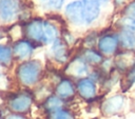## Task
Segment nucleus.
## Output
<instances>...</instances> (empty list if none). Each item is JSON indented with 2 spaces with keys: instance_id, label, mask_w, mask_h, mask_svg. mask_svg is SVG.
Returning a JSON list of instances; mask_svg holds the SVG:
<instances>
[{
  "instance_id": "obj_1",
  "label": "nucleus",
  "mask_w": 135,
  "mask_h": 119,
  "mask_svg": "<svg viewBox=\"0 0 135 119\" xmlns=\"http://www.w3.org/2000/svg\"><path fill=\"white\" fill-rule=\"evenodd\" d=\"M40 72V64L37 61H27L19 66L18 68V76L23 83L32 84L34 83Z\"/></svg>"
},
{
  "instance_id": "obj_2",
  "label": "nucleus",
  "mask_w": 135,
  "mask_h": 119,
  "mask_svg": "<svg viewBox=\"0 0 135 119\" xmlns=\"http://www.w3.org/2000/svg\"><path fill=\"white\" fill-rule=\"evenodd\" d=\"M18 11L16 0H0V18L4 21H11L15 18Z\"/></svg>"
},
{
  "instance_id": "obj_3",
  "label": "nucleus",
  "mask_w": 135,
  "mask_h": 119,
  "mask_svg": "<svg viewBox=\"0 0 135 119\" xmlns=\"http://www.w3.org/2000/svg\"><path fill=\"white\" fill-rule=\"evenodd\" d=\"M82 4H83L84 21L88 23L94 21L99 15L100 1H98V0H82Z\"/></svg>"
},
{
  "instance_id": "obj_4",
  "label": "nucleus",
  "mask_w": 135,
  "mask_h": 119,
  "mask_svg": "<svg viewBox=\"0 0 135 119\" xmlns=\"http://www.w3.org/2000/svg\"><path fill=\"white\" fill-rule=\"evenodd\" d=\"M65 13L68 18L73 22V23H81L84 18H83V4L81 1H74L70 3L66 8Z\"/></svg>"
},
{
  "instance_id": "obj_5",
  "label": "nucleus",
  "mask_w": 135,
  "mask_h": 119,
  "mask_svg": "<svg viewBox=\"0 0 135 119\" xmlns=\"http://www.w3.org/2000/svg\"><path fill=\"white\" fill-rule=\"evenodd\" d=\"M117 44H118V40H117L114 36L108 35V36L102 37V38L99 40L98 46H99V49H100L102 53L109 55V54H113V53L116 51Z\"/></svg>"
},
{
  "instance_id": "obj_6",
  "label": "nucleus",
  "mask_w": 135,
  "mask_h": 119,
  "mask_svg": "<svg viewBox=\"0 0 135 119\" xmlns=\"http://www.w3.org/2000/svg\"><path fill=\"white\" fill-rule=\"evenodd\" d=\"M27 34L34 40H43L44 35V23L35 20L27 25Z\"/></svg>"
},
{
  "instance_id": "obj_7",
  "label": "nucleus",
  "mask_w": 135,
  "mask_h": 119,
  "mask_svg": "<svg viewBox=\"0 0 135 119\" xmlns=\"http://www.w3.org/2000/svg\"><path fill=\"white\" fill-rule=\"evenodd\" d=\"M124 14H126L123 18L124 25L128 27V29L135 31V1L127 6Z\"/></svg>"
},
{
  "instance_id": "obj_8",
  "label": "nucleus",
  "mask_w": 135,
  "mask_h": 119,
  "mask_svg": "<svg viewBox=\"0 0 135 119\" xmlns=\"http://www.w3.org/2000/svg\"><path fill=\"white\" fill-rule=\"evenodd\" d=\"M14 53L18 58H26L32 53V45L27 41H19L14 47Z\"/></svg>"
},
{
  "instance_id": "obj_9",
  "label": "nucleus",
  "mask_w": 135,
  "mask_h": 119,
  "mask_svg": "<svg viewBox=\"0 0 135 119\" xmlns=\"http://www.w3.org/2000/svg\"><path fill=\"white\" fill-rule=\"evenodd\" d=\"M78 90L80 92V94L85 97V98H90L94 95L95 93V85L94 83L89 80V79H83L79 82L78 84Z\"/></svg>"
},
{
  "instance_id": "obj_10",
  "label": "nucleus",
  "mask_w": 135,
  "mask_h": 119,
  "mask_svg": "<svg viewBox=\"0 0 135 119\" xmlns=\"http://www.w3.org/2000/svg\"><path fill=\"white\" fill-rule=\"evenodd\" d=\"M30 105H31V98L25 95H21V96L15 98L11 103L12 108L15 111H19V112L28 108Z\"/></svg>"
},
{
  "instance_id": "obj_11",
  "label": "nucleus",
  "mask_w": 135,
  "mask_h": 119,
  "mask_svg": "<svg viewBox=\"0 0 135 119\" xmlns=\"http://www.w3.org/2000/svg\"><path fill=\"white\" fill-rule=\"evenodd\" d=\"M120 42L126 48H135V34L131 29L123 31L120 35Z\"/></svg>"
},
{
  "instance_id": "obj_12",
  "label": "nucleus",
  "mask_w": 135,
  "mask_h": 119,
  "mask_svg": "<svg viewBox=\"0 0 135 119\" xmlns=\"http://www.w3.org/2000/svg\"><path fill=\"white\" fill-rule=\"evenodd\" d=\"M57 37V29L54 25L50 23H44V35H43V41L46 43L53 42Z\"/></svg>"
},
{
  "instance_id": "obj_13",
  "label": "nucleus",
  "mask_w": 135,
  "mask_h": 119,
  "mask_svg": "<svg viewBox=\"0 0 135 119\" xmlns=\"http://www.w3.org/2000/svg\"><path fill=\"white\" fill-rule=\"evenodd\" d=\"M69 72L72 73L73 75H82L86 72V66L84 64V62H82L81 60H75L73 63L70 64V67H69Z\"/></svg>"
},
{
  "instance_id": "obj_14",
  "label": "nucleus",
  "mask_w": 135,
  "mask_h": 119,
  "mask_svg": "<svg viewBox=\"0 0 135 119\" xmlns=\"http://www.w3.org/2000/svg\"><path fill=\"white\" fill-rule=\"evenodd\" d=\"M57 93L61 97H69L70 95L73 94V86L70 81L63 80L57 87Z\"/></svg>"
},
{
  "instance_id": "obj_15",
  "label": "nucleus",
  "mask_w": 135,
  "mask_h": 119,
  "mask_svg": "<svg viewBox=\"0 0 135 119\" xmlns=\"http://www.w3.org/2000/svg\"><path fill=\"white\" fill-rule=\"evenodd\" d=\"M53 52H54V54H55V56H56V58L58 59V60H61V61H63V60H65V46L63 45V43L61 42V41H59V40H57L55 43H54V45H53Z\"/></svg>"
},
{
  "instance_id": "obj_16",
  "label": "nucleus",
  "mask_w": 135,
  "mask_h": 119,
  "mask_svg": "<svg viewBox=\"0 0 135 119\" xmlns=\"http://www.w3.org/2000/svg\"><path fill=\"white\" fill-rule=\"evenodd\" d=\"M122 103V100L120 97H115V98H111L107 103H105V107L109 112H113V111H116L120 107Z\"/></svg>"
},
{
  "instance_id": "obj_17",
  "label": "nucleus",
  "mask_w": 135,
  "mask_h": 119,
  "mask_svg": "<svg viewBox=\"0 0 135 119\" xmlns=\"http://www.w3.org/2000/svg\"><path fill=\"white\" fill-rule=\"evenodd\" d=\"M11 56H12L11 49L4 45H0V61L3 63H7L11 60Z\"/></svg>"
},
{
  "instance_id": "obj_18",
  "label": "nucleus",
  "mask_w": 135,
  "mask_h": 119,
  "mask_svg": "<svg viewBox=\"0 0 135 119\" xmlns=\"http://www.w3.org/2000/svg\"><path fill=\"white\" fill-rule=\"evenodd\" d=\"M85 58H86V60H89L90 62H93V63H97V62H99V61L101 60L100 55L97 54L96 52L92 51V49L86 51V53H85Z\"/></svg>"
},
{
  "instance_id": "obj_19",
  "label": "nucleus",
  "mask_w": 135,
  "mask_h": 119,
  "mask_svg": "<svg viewBox=\"0 0 135 119\" xmlns=\"http://www.w3.org/2000/svg\"><path fill=\"white\" fill-rule=\"evenodd\" d=\"M46 107L50 108V110H55V108H58L62 105V101L58 98H50L47 101H46Z\"/></svg>"
},
{
  "instance_id": "obj_20",
  "label": "nucleus",
  "mask_w": 135,
  "mask_h": 119,
  "mask_svg": "<svg viewBox=\"0 0 135 119\" xmlns=\"http://www.w3.org/2000/svg\"><path fill=\"white\" fill-rule=\"evenodd\" d=\"M52 119H72V117L64 111H57L52 115Z\"/></svg>"
},
{
  "instance_id": "obj_21",
  "label": "nucleus",
  "mask_w": 135,
  "mask_h": 119,
  "mask_svg": "<svg viewBox=\"0 0 135 119\" xmlns=\"http://www.w3.org/2000/svg\"><path fill=\"white\" fill-rule=\"evenodd\" d=\"M64 0H49V5L53 8H60Z\"/></svg>"
},
{
  "instance_id": "obj_22",
  "label": "nucleus",
  "mask_w": 135,
  "mask_h": 119,
  "mask_svg": "<svg viewBox=\"0 0 135 119\" xmlns=\"http://www.w3.org/2000/svg\"><path fill=\"white\" fill-rule=\"evenodd\" d=\"M129 79H130V81H135V66L130 71V73H129Z\"/></svg>"
},
{
  "instance_id": "obj_23",
  "label": "nucleus",
  "mask_w": 135,
  "mask_h": 119,
  "mask_svg": "<svg viewBox=\"0 0 135 119\" xmlns=\"http://www.w3.org/2000/svg\"><path fill=\"white\" fill-rule=\"evenodd\" d=\"M8 119H24V118H22L21 116H17V115H14V116H11Z\"/></svg>"
},
{
  "instance_id": "obj_24",
  "label": "nucleus",
  "mask_w": 135,
  "mask_h": 119,
  "mask_svg": "<svg viewBox=\"0 0 135 119\" xmlns=\"http://www.w3.org/2000/svg\"><path fill=\"white\" fill-rule=\"evenodd\" d=\"M1 38H2V35H1V33H0V39H1Z\"/></svg>"
},
{
  "instance_id": "obj_25",
  "label": "nucleus",
  "mask_w": 135,
  "mask_h": 119,
  "mask_svg": "<svg viewBox=\"0 0 135 119\" xmlns=\"http://www.w3.org/2000/svg\"><path fill=\"white\" fill-rule=\"evenodd\" d=\"M41 1H43V2H45V1H49V0H41Z\"/></svg>"
},
{
  "instance_id": "obj_26",
  "label": "nucleus",
  "mask_w": 135,
  "mask_h": 119,
  "mask_svg": "<svg viewBox=\"0 0 135 119\" xmlns=\"http://www.w3.org/2000/svg\"><path fill=\"white\" fill-rule=\"evenodd\" d=\"M98 1H100V2H101V1H107V0H98Z\"/></svg>"
}]
</instances>
